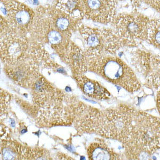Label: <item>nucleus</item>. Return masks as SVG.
I'll use <instances>...</instances> for the list:
<instances>
[{
  "mask_svg": "<svg viewBox=\"0 0 160 160\" xmlns=\"http://www.w3.org/2000/svg\"><path fill=\"white\" fill-rule=\"evenodd\" d=\"M75 121L78 131L96 133L122 143L129 139L134 130L131 117L122 106L118 109L99 111L84 105Z\"/></svg>",
  "mask_w": 160,
  "mask_h": 160,
  "instance_id": "f257e3e1",
  "label": "nucleus"
},
{
  "mask_svg": "<svg viewBox=\"0 0 160 160\" xmlns=\"http://www.w3.org/2000/svg\"><path fill=\"white\" fill-rule=\"evenodd\" d=\"M88 68L130 92L138 91L141 88L132 69L117 57L101 56L88 59Z\"/></svg>",
  "mask_w": 160,
  "mask_h": 160,
  "instance_id": "f03ea898",
  "label": "nucleus"
},
{
  "mask_svg": "<svg viewBox=\"0 0 160 160\" xmlns=\"http://www.w3.org/2000/svg\"><path fill=\"white\" fill-rule=\"evenodd\" d=\"M78 32L83 38L88 59L96 58L105 52L115 55L125 44L116 32L112 29L95 28L79 24Z\"/></svg>",
  "mask_w": 160,
  "mask_h": 160,
  "instance_id": "7ed1b4c3",
  "label": "nucleus"
},
{
  "mask_svg": "<svg viewBox=\"0 0 160 160\" xmlns=\"http://www.w3.org/2000/svg\"><path fill=\"white\" fill-rule=\"evenodd\" d=\"M35 40L40 43L49 44L60 58L63 59L70 37L59 31L48 18L41 7L36 10L33 25L30 31Z\"/></svg>",
  "mask_w": 160,
  "mask_h": 160,
  "instance_id": "20e7f679",
  "label": "nucleus"
},
{
  "mask_svg": "<svg viewBox=\"0 0 160 160\" xmlns=\"http://www.w3.org/2000/svg\"><path fill=\"white\" fill-rule=\"evenodd\" d=\"M149 20L148 17L140 14H119L114 20L115 31L125 46H136V40H147Z\"/></svg>",
  "mask_w": 160,
  "mask_h": 160,
  "instance_id": "39448f33",
  "label": "nucleus"
},
{
  "mask_svg": "<svg viewBox=\"0 0 160 160\" xmlns=\"http://www.w3.org/2000/svg\"><path fill=\"white\" fill-rule=\"evenodd\" d=\"M126 155L130 160H151L160 149V137L134 129L129 140L123 143Z\"/></svg>",
  "mask_w": 160,
  "mask_h": 160,
  "instance_id": "423d86ee",
  "label": "nucleus"
},
{
  "mask_svg": "<svg viewBox=\"0 0 160 160\" xmlns=\"http://www.w3.org/2000/svg\"><path fill=\"white\" fill-rule=\"evenodd\" d=\"M30 89L32 90L33 102L38 110H50L66 106L63 104L66 100L65 93L41 75Z\"/></svg>",
  "mask_w": 160,
  "mask_h": 160,
  "instance_id": "0eeeda50",
  "label": "nucleus"
},
{
  "mask_svg": "<svg viewBox=\"0 0 160 160\" xmlns=\"http://www.w3.org/2000/svg\"><path fill=\"white\" fill-rule=\"evenodd\" d=\"M28 41L22 34L9 31L1 38V59L6 66H12L27 57Z\"/></svg>",
  "mask_w": 160,
  "mask_h": 160,
  "instance_id": "6e6552de",
  "label": "nucleus"
},
{
  "mask_svg": "<svg viewBox=\"0 0 160 160\" xmlns=\"http://www.w3.org/2000/svg\"><path fill=\"white\" fill-rule=\"evenodd\" d=\"M6 7V19L10 31L24 34L30 32L35 12L21 2L15 1L4 2Z\"/></svg>",
  "mask_w": 160,
  "mask_h": 160,
  "instance_id": "1a4fd4ad",
  "label": "nucleus"
},
{
  "mask_svg": "<svg viewBox=\"0 0 160 160\" xmlns=\"http://www.w3.org/2000/svg\"><path fill=\"white\" fill-rule=\"evenodd\" d=\"M84 18L102 24H108L116 17L115 0H80Z\"/></svg>",
  "mask_w": 160,
  "mask_h": 160,
  "instance_id": "9d476101",
  "label": "nucleus"
},
{
  "mask_svg": "<svg viewBox=\"0 0 160 160\" xmlns=\"http://www.w3.org/2000/svg\"><path fill=\"white\" fill-rule=\"evenodd\" d=\"M5 72L13 83L29 89L41 75L38 62L32 58H26L15 65L6 66Z\"/></svg>",
  "mask_w": 160,
  "mask_h": 160,
  "instance_id": "9b49d317",
  "label": "nucleus"
},
{
  "mask_svg": "<svg viewBox=\"0 0 160 160\" xmlns=\"http://www.w3.org/2000/svg\"><path fill=\"white\" fill-rule=\"evenodd\" d=\"M44 14L48 17L53 25L71 38L72 35L78 28L79 21L72 18L69 15L60 11L56 7H41Z\"/></svg>",
  "mask_w": 160,
  "mask_h": 160,
  "instance_id": "f8f14e48",
  "label": "nucleus"
},
{
  "mask_svg": "<svg viewBox=\"0 0 160 160\" xmlns=\"http://www.w3.org/2000/svg\"><path fill=\"white\" fill-rule=\"evenodd\" d=\"M62 60L68 64L74 75H83L88 69V59L85 52L70 41Z\"/></svg>",
  "mask_w": 160,
  "mask_h": 160,
  "instance_id": "ddd939ff",
  "label": "nucleus"
},
{
  "mask_svg": "<svg viewBox=\"0 0 160 160\" xmlns=\"http://www.w3.org/2000/svg\"><path fill=\"white\" fill-rule=\"evenodd\" d=\"M74 77L79 88L88 97L97 100H106L111 98V93L98 82L83 75H74Z\"/></svg>",
  "mask_w": 160,
  "mask_h": 160,
  "instance_id": "4468645a",
  "label": "nucleus"
},
{
  "mask_svg": "<svg viewBox=\"0 0 160 160\" xmlns=\"http://www.w3.org/2000/svg\"><path fill=\"white\" fill-rule=\"evenodd\" d=\"M89 159L91 160H113L120 159L117 153L103 142H93L87 149Z\"/></svg>",
  "mask_w": 160,
  "mask_h": 160,
  "instance_id": "2eb2a0df",
  "label": "nucleus"
},
{
  "mask_svg": "<svg viewBox=\"0 0 160 160\" xmlns=\"http://www.w3.org/2000/svg\"><path fill=\"white\" fill-rule=\"evenodd\" d=\"M55 7L75 20L80 21L84 18L80 0H58Z\"/></svg>",
  "mask_w": 160,
  "mask_h": 160,
  "instance_id": "dca6fc26",
  "label": "nucleus"
},
{
  "mask_svg": "<svg viewBox=\"0 0 160 160\" xmlns=\"http://www.w3.org/2000/svg\"><path fill=\"white\" fill-rule=\"evenodd\" d=\"M146 41L160 49V18L149 20Z\"/></svg>",
  "mask_w": 160,
  "mask_h": 160,
  "instance_id": "f3484780",
  "label": "nucleus"
},
{
  "mask_svg": "<svg viewBox=\"0 0 160 160\" xmlns=\"http://www.w3.org/2000/svg\"><path fill=\"white\" fill-rule=\"evenodd\" d=\"M1 154L4 160L20 159L16 144L11 142H4L1 146Z\"/></svg>",
  "mask_w": 160,
  "mask_h": 160,
  "instance_id": "a211bd4d",
  "label": "nucleus"
},
{
  "mask_svg": "<svg viewBox=\"0 0 160 160\" xmlns=\"http://www.w3.org/2000/svg\"><path fill=\"white\" fill-rule=\"evenodd\" d=\"M148 81L157 91V105L160 115V73H157L149 77Z\"/></svg>",
  "mask_w": 160,
  "mask_h": 160,
  "instance_id": "6ab92c4d",
  "label": "nucleus"
},
{
  "mask_svg": "<svg viewBox=\"0 0 160 160\" xmlns=\"http://www.w3.org/2000/svg\"><path fill=\"white\" fill-rule=\"evenodd\" d=\"M1 114H4V112L6 110V108L7 106V105L10 99V96L7 92H6L3 90H1Z\"/></svg>",
  "mask_w": 160,
  "mask_h": 160,
  "instance_id": "aec40b11",
  "label": "nucleus"
},
{
  "mask_svg": "<svg viewBox=\"0 0 160 160\" xmlns=\"http://www.w3.org/2000/svg\"><path fill=\"white\" fill-rule=\"evenodd\" d=\"M146 3L160 13V0H144Z\"/></svg>",
  "mask_w": 160,
  "mask_h": 160,
  "instance_id": "412c9836",
  "label": "nucleus"
},
{
  "mask_svg": "<svg viewBox=\"0 0 160 160\" xmlns=\"http://www.w3.org/2000/svg\"><path fill=\"white\" fill-rule=\"evenodd\" d=\"M134 7H137L140 4V2L144 0H129Z\"/></svg>",
  "mask_w": 160,
  "mask_h": 160,
  "instance_id": "4be33fe9",
  "label": "nucleus"
},
{
  "mask_svg": "<svg viewBox=\"0 0 160 160\" xmlns=\"http://www.w3.org/2000/svg\"><path fill=\"white\" fill-rule=\"evenodd\" d=\"M56 1H58V0H56Z\"/></svg>",
  "mask_w": 160,
  "mask_h": 160,
  "instance_id": "5701e85b",
  "label": "nucleus"
}]
</instances>
